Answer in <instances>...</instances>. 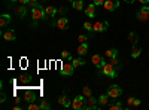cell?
<instances>
[{"label": "cell", "mask_w": 149, "mask_h": 110, "mask_svg": "<svg viewBox=\"0 0 149 110\" xmlns=\"http://www.w3.org/2000/svg\"><path fill=\"white\" fill-rule=\"evenodd\" d=\"M46 14H45V9L40 6V5H33V8H31V17H33V19L34 21H39V19H42L43 17H45Z\"/></svg>", "instance_id": "6da1fadb"}, {"label": "cell", "mask_w": 149, "mask_h": 110, "mask_svg": "<svg viewBox=\"0 0 149 110\" xmlns=\"http://www.w3.org/2000/svg\"><path fill=\"white\" fill-rule=\"evenodd\" d=\"M102 71H103L104 76H109V77H115V76H116L115 66L110 64V63H104V66L102 67Z\"/></svg>", "instance_id": "7a4b0ae2"}, {"label": "cell", "mask_w": 149, "mask_h": 110, "mask_svg": "<svg viewBox=\"0 0 149 110\" xmlns=\"http://www.w3.org/2000/svg\"><path fill=\"white\" fill-rule=\"evenodd\" d=\"M85 101H86V98L84 95H78V97H74V100L72 101V107L76 109V110H81V109L85 107Z\"/></svg>", "instance_id": "3957f363"}, {"label": "cell", "mask_w": 149, "mask_h": 110, "mask_svg": "<svg viewBox=\"0 0 149 110\" xmlns=\"http://www.w3.org/2000/svg\"><path fill=\"white\" fill-rule=\"evenodd\" d=\"M121 94H122V89L118 86V85H110L109 86L107 95L110 97V98H118V97H121Z\"/></svg>", "instance_id": "277c9868"}, {"label": "cell", "mask_w": 149, "mask_h": 110, "mask_svg": "<svg viewBox=\"0 0 149 110\" xmlns=\"http://www.w3.org/2000/svg\"><path fill=\"white\" fill-rule=\"evenodd\" d=\"M86 98V101H85V110H91V109H98V106H97V101L98 100H95L93 95H90V97H85Z\"/></svg>", "instance_id": "5b68a950"}, {"label": "cell", "mask_w": 149, "mask_h": 110, "mask_svg": "<svg viewBox=\"0 0 149 110\" xmlns=\"http://www.w3.org/2000/svg\"><path fill=\"white\" fill-rule=\"evenodd\" d=\"M73 70H74L73 63H63V64H61V75L70 76L72 73H73Z\"/></svg>", "instance_id": "8992f818"}, {"label": "cell", "mask_w": 149, "mask_h": 110, "mask_svg": "<svg viewBox=\"0 0 149 110\" xmlns=\"http://www.w3.org/2000/svg\"><path fill=\"white\" fill-rule=\"evenodd\" d=\"M137 19L142 21V22H145V21L149 19V8H148V6H143V8L137 12Z\"/></svg>", "instance_id": "52a82bcc"}, {"label": "cell", "mask_w": 149, "mask_h": 110, "mask_svg": "<svg viewBox=\"0 0 149 110\" xmlns=\"http://www.w3.org/2000/svg\"><path fill=\"white\" fill-rule=\"evenodd\" d=\"M107 26H109V22H107V21H97V22L94 24L93 31H97V33L106 31V30H107Z\"/></svg>", "instance_id": "ba28073f"}, {"label": "cell", "mask_w": 149, "mask_h": 110, "mask_svg": "<svg viewBox=\"0 0 149 110\" xmlns=\"http://www.w3.org/2000/svg\"><path fill=\"white\" fill-rule=\"evenodd\" d=\"M103 6H104L106 10H115V9H118L119 2H118V0H106Z\"/></svg>", "instance_id": "9c48e42d"}, {"label": "cell", "mask_w": 149, "mask_h": 110, "mask_svg": "<svg viewBox=\"0 0 149 110\" xmlns=\"http://www.w3.org/2000/svg\"><path fill=\"white\" fill-rule=\"evenodd\" d=\"M91 61H93V64L95 67H98V68H102L104 66V58L102 55H93L91 57Z\"/></svg>", "instance_id": "30bf717a"}, {"label": "cell", "mask_w": 149, "mask_h": 110, "mask_svg": "<svg viewBox=\"0 0 149 110\" xmlns=\"http://www.w3.org/2000/svg\"><path fill=\"white\" fill-rule=\"evenodd\" d=\"M67 26H69V19H67L66 17H61V18L57 21V27H58L60 30H66Z\"/></svg>", "instance_id": "8fae6325"}, {"label": "cell", "mask_w": 149, "mask_h": 110, "mask_svg": "<svg viewBox=\"0 0 149 110\" xmlns=\"http://www.w3.org/2000/svg\"><path fill=\"white\" fill-rule=\"evenodd\" d=\"M34 98H36V94L31 89H27L26 92H24V100H26V101L31 103V101H34Z\"/></svg>", "instance_id": "7c38bea8"}, {"label": "cell", "mask_w": 149, "mask_h": 110, "mask_svg": "<svg viewBox=\"0 0 149 110\" xmlns=\"http://www.w3.org/2000/svg\"><path fill=\"white\" fill-rule=\"evenodd\" d=\"M9 22H10V17L8 14H3L2 17H0V27H2V28L9 26Z\"/></svg>", "instance_id": "4fadbf2b"}, {"label": "cell", "mask_w": 149, "mask_h": 110, "mask_svg": "<svg viewBox=\"0 0 149 110\" xmlns=\"http://www.w3.org/2000/svg\"><path fill=\"white\" fill-rule=\"evenodd\" d=\"M85 14H86V17L94 18L95 17V5H88V8L85 9Z\"/></svg>", "instance_id": "5bb4252c"}, {"label": "cell", "mask_w": 149, "mask_h": 110, "mask_svg": "<svg viewBox=\"0 0 149 110\" xmlns=\"http://www.w3.org/2000/svg\"><path fill=\"white\" fill-rule=\"evenodd\" d=\"M3 37H5V40H15V33L12 31V30H9V31H3Z\"/></svg>", "instance_id": "9a60e30c"}, {"label": "cell", "mask_w": 149, "mask_h": 110, "mask_svg": "<svg viewBox=\"0 0 149 110\" xmlns=\"http://www.w3.org/2000/svg\"><path fill=\"white\" fill-rule=\"evenodd\" d=\"M58 103H60L61 106H64V107L72 106V103H69V101H67V97H66V94H63V95L60 97V98H58Z\"/></svg>", "instance_id": "2e32d148"}, {"label": "cell", "mask_w": 149, "mask_h": 110, "mask_svg": "<svg viewBox=\"0 0 149 110\" xmlns=\"http://www.w3.org/2000/svg\"><path fill=\"white\" fill-rule=\"evenodd\" d=\"M107 98H109V95H104V94L100 95V98H98V107H104L107 104V101H109Z\"/></svg>", "instance_id": "e0dca14e"}, {"label": "cell", "mask_w": 149, "mask_h": 110, "mask_svg": "<svg viewBox=\"0 0 149 110\" xmlns=\"http://www.w3.org/2000/svg\"><path fill=\"white\" fill-rule=\"evenodd\" d=\"M86 52H88V46H86V43H81L78 46V54L79 55H85Z\"/></svg>", "instance_id": "ac0fdd59"}, {"label": "cell", "mask_w": 149, "mask_h": 110, "mask_svg": "<svg viewBox=\"0 0 149 110\" xmlns=\"http://www.w3.org/2000/svg\"><path fill=\"white\" fill-rule=\"evenodd\" d=\"M45 14H46L48 17H54V15L57 14V9H55L54 6H48V8H45Z\"/></svg>", "instance_id": "d6986e66"}, {"label": "cell", "mask_w": 149, "mask_h": 110, "mask_svg": "<svg viewBox=\"0 0 149 110\" xmlns=\"http://www.w3.org/2000/svg\"><path fill=\"white\" fill-rule=\"evenodd\" d=\"M137 39H139V36H137V33H134V31H131L130 34H128V40L133 43V45H136V42H137Z\"/></svg>", "instance_id": "ffe728a7"}, {"label": "cell", "mask_w": 149, "mask_h": 110, "mask_svg": "<svg viewBox=\"0 0 149 110\" xmlns=\"http://www.w3.org/2000/svg\"><path fill=\"white\" fill-rule=\"evenodd\" d=\"M140 54H142V49H140L139 46H136V45H134V46H133V52H131V57H133V58H137Z\"/></svg>", "instance_id": "44dd1931"}, {"label": "cell", "mask_w": 149, "mask_h": 110, "mask_svg": "<svg viewBox=\"0 0 149 110\" xmlns=\"http://www.w3.org/2000/svg\"><path fill=\"white\" fill-rule=\"evenodd\" d=\"M73 8L76 10H82L84 9V2H82V0H74V2H73Z\"/></svg>", "instance_id": "7402d4cb"}, {"label": "cell", "mask_w": 149, "mask_h": 110, "mask_svg": "<svg viewBox=\"0 0 149 110\" xmlns=\"http://www.w3.org/2000/svg\"><path fill=\"white\" fill-rule=\"evenodd\" d=\"M116 54H118V51L115 49V48H110V49H107V51L104 52V55H106V57H109V58L116 57Z\"/></svg>", "instance_id": "603a6c76"}, {"label": "cell", "mask_w": 149, "mask_h": 110, "mask_svg": "<svg viewBox=\"0 0 149 110\" xmlns=\"http://www.w3.org/2000/svg\"><path fill=\"white\" fill-rule=\"evenodd\" d=\"M82 95H84V97H90V95H93L91 88H90V86H84V88H82Z\"/></svg>", "instance_id": "cb8c5ba5"}, {"label": "cell", "mask_w": 149, "mask_h": 110, "mask_svg": "<svg viewBox=\"0 0 149 110\" xmlns=\"http://www.w3.org/2000/svg\"><path fill=\"white\" fill-rule=\"evenodd\" d=\"M72 63H73V66L74 67H81V66H84L85 63L82 59H79V58H74V59H72Z\"/></svg>", "instance_id": "d4e9b609"}, {"label": "cell", "mask_w": 149, "mask_h": 110, "mask_svg": "<svg viewBox=\"0 0 149 110\" xmlns=\"http://www.w3.org/2000/svg\"><path fill=\"white\" fill-rule=\"evenodd\" d=\"M109 109H110V110H121V109H122V104L116 101V103H113V104H110Z\"/></svg>", "instance_id": "484cf974"}, {"label": "cell", "mask_w": 149, "mask_h": 110, "mask_svg": "<svg viewBox=\"0 0 149 110\" xmlns=\"http://www.w3.org/2000/svg\"><path fill=\"white\" fill-rule=\"evenodd\" d=\"M39 106H40V110H48V109H51V106H49V103H48V101H45V100H42Z\"/></svg>", "instance_id": "4316f807"}, {"label": "cell", "mask_w": 149, "mask_h": 110, "mask_svg": "<svg viewBox=\"0 0 149 110\" xmlns=\"http://www.w3.org/2000/svg\"><path fill=\"white\" fill-rule=\"evenodd\" d=\"M84 28H85V30H88V31H93L94 24H91L90 21H86V22H84Z\"/></svg>", "instance_id": "83f0119b"}, {"label": "cell", "mask_w": 149, "mask_h": 110, "mask_svg": "<svg viewBox=\"0 0 149 110\" xmlns=\"http://www.w3.org/2000/svg\"><path fill=\"white\" fill-rule=\"evenodd\" d=\"M29 110H40V106H37V104H34V101H31L29 104Z\"/></svg>", "instance_id": "f1b7e54d"}, {"label": "cell", "mask_w": 149, "mask_h": 110, "mask_svg": "<svg viewBox=\"0 0 149 110\" xmlns=\"http://www.w3.org/2000/svg\"><path fill=\"white\" fill-rule=\"evenodd\" d=\"M61 57H63L64 59H72V57H70V52H69V51H63V52H61Z\"/></svg>", "instance_id": "f546056e"}, {"label": "cell", "mask_w": 149, "mask_h": 110, "mask_svg": "<svg viewBox=\"0 0 149 110\" xmlns=\"http://www.w3.org/2000/svg\"><path fill=\"white\" fill-rule=\"evenodd\" d=\"M86 39H88V37H86L85 34H79V37H78L79 43H85V42H86Z\"/></svg>", "instance_id": "4dcf8cb0"}, {"label": "cell", "mask_w": 149, "mask_h": 110, "mask_svg": "<svg viewBox=\"0 0 149 110\" xmlns=\"http://www.w3.org/2000/svg\"><path fill=\"white\" fill-rule=\"evenodd\" d=\"M104 2H106V0H93V3H94L95 6H100V5H104Z\"/></svg>", "instance_id": "1f68e13d"}, {"label": "cell", "mask_w": 149, "mask_h": 110, "mask_svg": "<svg viewBox=\"0 0 149 110\" xmlns=\"http://www.w3.org/2000/svg\"><path fill=\"white\" fill-rule=\"evenodd\" d=\"M109 63H110V64H113V66H118V59H116V57H112Z\"/></svg>", "instance_id": "d6a6232c"}, {"label": "cell", "mask_w": 149, "mask_h": 110, "mask_svg": "<svg viewBox=\"0 0 149 110\" xmlns=\"http://www.w3.org/2000/svg\"><path fill=\"white\" fill-rule=\"evenodd\" d=\"M133 101H134V98H133V97H130V98L127 100V106H133Z\"/></svg>", "instance_id": "836d02e7"}, {"label": "cell", "mask_w": 149, "mask_h": 110, "mask_svg": "<svg viewBox=\"0 0 149 110\" xmlns=\"http://www.w3.org/2000/svg\"><path fill=\"white\" fill-rule=\"evenodd\" d=\"M133 106H134V107L140 106V100H136V98H134V101H133Z\"/></svg>", "instance_id": "e575fe53"}, {"label": "cell", "mask_w": 149, "mask_h": 110, "mask_svg": "<svg viewBox=\"0 0 149 110\" xmlns=\"http://www.w3.org/2000/svg\"><path fill=\"white\" fill-rule=\"evenodd\" d=\"M15 2H19L21 5H26V3H29V0H15Z\"/></svg>", "instance_id": "d590c367"}, {"label": "cell", "mask_w": 149, "mask_h": 110, "mask_svg": "<svg viewBox=\"0 0 149 110\" xmlns=\"http://www.w3.org/2000/svg\"><path fill=\"white\" fill-rule=\"evenodd\" d=\"M0 101H2V103L6 101V95H5V94H2V100H0Z\"/></svg>", "instance_id": "8d00e7d4"}, {"label": "cell", "mask_w": 149, "mask_h": 110, "mask_svg": "<svg viewBox=\"0 0 149 110\" xmlns=\"http://www.w3.org/2000/svg\"><path fill=\"white\" fill-rule=\"evenodd\" d=\"M21 80H22V82H27V80H29V77H27V76H22V77H21Z\"/></svg>", "instance_id": "74e56055"}, {"label": "cell", "mask_w": 149, "mask_h": 110, "mask_svg": "<svg viewBox=\"0 0 149 110\" xmlns=\"http://www.w3.org/2000/svg\"><path fill=\"white\" fill-rule=\"evenodd\" d=\"M139 2H140V3H145V5H146V3H149V0H139Z\"/></svg>", "instance_id": "f35d334b"}, {"label": "cell", "mask_w": 149, "mask_h": 110, "mask_svg": "<svg viewBox=\"0 0 149 110\" xmlns=\"http://www.w3.org/2000/svg\"><path fill=\"white\" fill-rule=\"evenodd\" d=\"M36 2H37V0H29V3H30V5H34Z\"/></svg>", "instance_id": "ab89813d"}, {"label": "cell", "mask_w": 149, "mask_h": 110, "mask_svg": "<svg viewBox=\"0 0 149 110\" xmlns=\"http://www.w3.org/2000/svg\"><path fill=\"white\" fill-rule=\"evenodd\" d=\"M125 2H127V3H134L136 0H125Z\"/></svg>", "instance_id": "60d3db41"}, {"label": "cell", "mask_w": 149, "mask_h": 110, "mask_svg": "<svg viewBox=\"0 0 149 110\" xmlns=\"http://www.w3.org/2000/svg\"><path fill=\"white\" fill-rule=\"evenodd\" d=\"M67 2H72V3H73V2H74V0H67Z\"/></svg>", "instance_id": "b9f144b4"}]
</instances>
